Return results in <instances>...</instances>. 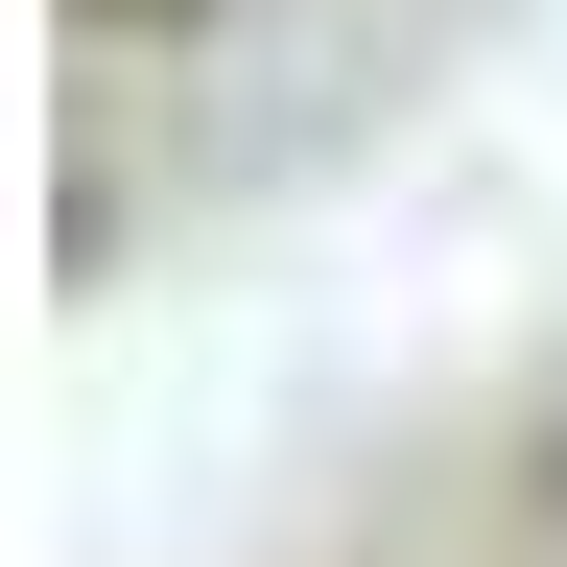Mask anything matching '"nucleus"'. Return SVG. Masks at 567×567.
I'll return each mask as SVG.
<instances>
[{
    "instance_id": "nucleus-1",
    "label": "nucleus",
    "mask_w": 567,
    "mask_h": 567,
    "mask_svg": "<svg viewBox=\"0 0 567 567\" xmlns=\"http://www.w3.org/2000/svg\"><path fill=\"white\" fill-rule=\"evenodd\" d=\"M95 24H189V0H95Z\"/></svg>"
}]
</instances>
